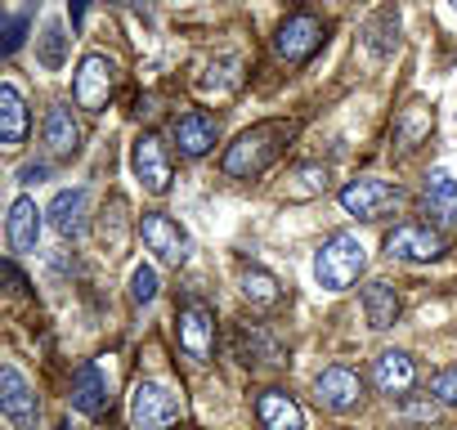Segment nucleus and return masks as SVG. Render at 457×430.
Instances as JSON below:
<instances>
[{"label": "nucleus", "mask_w": 457, "mask_h": 430, "mask_svg": "<svg viewBox=\"0 0 457 430\" xmlns=\"http://www.w3.org/2000/svg\"><path fill=\"white\" fill-rule=\"evenodd\" d=\"M296 135H301V121H292V117L256 121V126H247L234 144L224 148L220 170H224L228 179H261V175H265V170L292 148Z\"/></svg>", "instance_id": "1"}, {"label": "nucleus", "mask_w": 457, "mask_h": 430, "mask_svg": "<svg viewBox=\"0 0 457 430\" xmlns=\"http://www.w3.org/2000/svg\"><path fill=\"white\" fill-rule=\"evenodd\" d=\"M363 265H368L363 243H359L354 234H332V238L319 247V256H314V278H319L323 292H345V287L359 283Z\"/></svg>", "instance_id": "2"}, {"label": "nucleus", "mask_w": 457, "mask_h": 430, "mask_svg": "<svg viewBox=\"0 0 457 430\" xmlns=\"http://www.w3.org/2000/svg\"><path fill=\"white\" fill-rule=\"evenodd\" d=\"M184 421V399L162 381H139L130 390V430H175Z\"/></svg>", "instance_id": "3"}, {"label": "nucleus", "mask_w": 457, "mask_h": 430, "mask_svg": "<svg viewBox=\"0 0 457 430\" xmlns=\"http://www.w3.org/2000/svg\"><path fill=\"white\" fill-rule=\"evenodd\" d=\"M323 45H328V23H323L319 14H287V19L274 28V54H278L287 68L310 63Z\"/></svg>", "instance_id": "4"}, {"label": "nucleus", "mask_w": 457, "mask_h": 430, "mask_svg": "<svg viewBox=\"0 0 457 430\" xmlns=\"http://www.w3.org/2000/svg\"><path fill=\"white\" fill-rule=\"evenodd\" d=\"M341 206H345L350 215H359V220H381V215H390V211L403 206V188L390 184V179L363 175V179H350V184L341 188Z\"/></svg>", "instance_id": "5"}, {"label": "nucleus", "mask_w": 457, "mask_h": 430, "mask_svg": "<svg viewBox=\"0 0 457 430\" xmlns=\"http://www.w3.org/2000/svg\"><path fill=\"white\" fill-rule=\"evenodd\" d=\"M175 336H179V350L193 363H211V354H215V310L206 301H184L179 314H175Z\"/></svg>", "instance_id": "6"}, {"label": "nucleus", "mask_w": 457, "mask_h": 430, "mask_svg": "<svg viewBox=\"0 0 457 430\" xmlns=\"http://www.w3.org/2000/svg\"><path fill=\"white\" fill-rule=\"evenodd\" d=\"M112 90H117V63H112L108 54H86L81 68H77V77H72V99H77V108L104 112L108 99H112Z\"/></svg>", "instance_id": "7"}, {"label": "nucleus", "mask_w": 457, "mask_h": 430, "mask_svg": "<svg viewBox=\"0 0 457 430\" xmlns=\"http://www.w3.org/2000/svg\"><path fill=\"white\" fill-rule=\"evenodd\" d=\"M139 238H144V247H148L162 265H170V269H179V265L188 260V234L170 220L166 211H144V215H139Z\"/></svg>", "instance_id": "8"}, {"label": "nucleus", "mask_w": 457, "mask_h": 430, "mask_svg": "<svg viewBox=\"0 0 457 430\" xmlns=\"http://www.w3.org/2000/svg\"><path fill=\"white\" fill-rule=\"evenodd\" d=\"M234 359L247 363V368H283L287 363V345L265 323H238L234 327Z\"/></svg>", "instance_id": "9"}, {"label": "nucleus", "mask_w": 457, "mask_h": 430, "mask_svg": "<svg viewBox=\"0 0 457 430\" xmlns=\"http://www.w3.org/2000/svg\"><path fill=\"white\" fill-rule=\"evenodd\" d=\"M386 256L390 260H439L444 256V234L439 229H430V225H417V220H408V225H395L390 234H386Z\"/></svg>", "instance_id": "10"}, {"label": "nucleus", "mask_w": 457, "mask_h": 430, "mask_svg": "<svg viewBox=\"0 0 457 430\" xmlns=\"http://www.w3.org/2000/svg\"><path fill=\"white\" fill-rule=\"evenodd\" d=\"M0 408H5V417H10L14 430H37L41 403H37V390L28 385V376L14 363L0 368Z\"/></svg>", "instance_id": "11"}, {"label": "nucleus", "mask_w": 457, "mask_h": 430, "mask_svg": "<svg viewBox=\"0 0 457 430\" xmlns=\"http://www.w3.org/2000/svg\"><path fill=\"white\" fill-rule=\"evenodd\" d=\"M130 166H135V175H139V184H144L148 193H166V188H170L175 166H170L166 144H162L153 130H144V135L135 139V148H130Z\"/></svg>", "instance_id": "12"}, {"label": "nucleus", "mask_w": 457, "mask_h": 430, "mask_svg": "<svg viewBox=\"0 0 457 430\" xmlns=\"http://www.w3.org/2000/svg\"><path fill=\"white\" fill-rule=\"evenodd\" d=\"M314 399H319V408H328V412H350V408H359V399H363V381H359V372L354 368H323L319 372V381H314Z\"/></svg>", "instance_id": "13"}, {"label": "nucleus", "mask_w": 457, "mask_h": 430, "mask_svg": "<svg viewBox=\"0 0 457 430\" xmlns=\"http://www.w3.org/2000/svg\"><path fill=\"white\" fill-rule=\"evenodd\" d=\"M430 130H435V108L426 99L403 103L399 117H395V157H412L430 139Z\"/></svg>", "instance_id": "14"}, {"label": "nucleus", "mask_w": 457, "mask_h": 430, "mask_svg": "<svg viewBox=\"0 0 457 430\" xmlns=\"http://www.w3.org/2000/svg\"><path fill=\"white\" fill-rule=\"evenodd\" d=\"M170 139H175V148L184 157H202L220 139V117H211V112H184V117H175Z\"/></svg>", "instance_id": "15"}, {"label": "nucleus", "mask_w": 457, "mask_h": 430, "mask_svg": "<svg viewBox=\"0 0 457 430\" xmlns=\"http://www.w3.org/2000/svg\"><path fill=\"white\" fill-rule=\"evenodd\" d=\"M372 385L381 390V394H408L412 390V381H417V368H412V359L403 354V350H381L377 359H372Z\"/></svg>", "instance_id": "16"}, {"label": "nucleus", "mask_w": 457, "mask_h": 430, "mask_svg": "<svg viewBox=\"0 0 457 430\" xmlns=\"http://www.w3.org/2000/svg\"><path fill=\"white\" fill-rule=\"evenodd\" d=\"M256 417H261L265 430H305L301 403H296L287 390H278V385H270V390L256 394Z\"/></svg>", "instance_id": "17"}, {"label": "nucleus", "mask_w": 457, "mask_h": 430, "mask_svg": "<svg viewBox=\"0 0 457 430\" xmlns=\"http://www.w3.org/2000/svg\"><path fill=\"white\" fill-rule=\"evenodd\" d=\"M46 148H50V157H59V161H72V157L81 153V126H77L72 108L54 103V108L46 112Z\"/></svg>", "instance_id": "18"}, {"label": "nucleus", "mask_w": 457, "mask_h": 430, "mask_svg": "<svg viewBox=\"0 0 457 430\" xmlns=\"http://www.w3.org/2000/svg\"><path fill=\"white\" fill-rule=\"evenodd\" d=\"M86 206H90V193H86V188H63V193L50 202V225H54V234L81 238V234H86Z\"/></svg>", "instance_id": "19"}, {"label": "nucleus", "mask_w": 457, "mask_h": 430, "mask_svg": "<svg viewBox=\"0 0 457 430\" xmlns=\"http://www.w3.org/2000/svg\"><path fill=\"white\" fill-rule=\"evenodd\" d=\"M37 238H41V211L32 197H19L5 220V243L10 252H37Z\"/></svg>", "instance_id": "20"}, {"label": "nucleus", "mask_w": 457, "mask_h": 430, "mask_svg": "<svg viewBox=\"0 0 457 430\" xmlns=\"http://www.w3.org/2000/svg\"><path fill=\"white\" fill-rule=\"evenodd\" d=\"M28 126H32L28 103H23V95L5 81V86H0V144H5V148H23Z\"/></svg>", "instance_id": "21"}, {"label": "nucleus", "mask_w": 457, "mask_h": 430, "mask_svg": "<svg viewBox=\"0 0 457 430\" xmlns=\"http://www.w3.org/2000/svg\"><path fill=\"white\" fill-rule=\"evenodd\" d=\"M72 408L86 412V417H95V421L108 412V385H104V376H99L95 363H81L77 368V376H72Z\"/></svg>", "instance_id": "22"}, {"label": "nucleus", "mask_w": 457, "mask_h": 430, "mask_svg": "<svg viewBox=\"0 0 457 430\" xmlns=\"http://www.w3.org/2000/svg\"><path fill=\"white\" fill-rule=\"evenodd\" d=\"M238 292H243V301H247L252 310H278V305H283L278 278H274L270 269H261V265H247V269L238 274Z\"/></svg>", "instance_id": "23"}, {"label": "nucleus", "mask_w": 457, "mask_h": 430, "mask_svg": "<svg viewBox=\"0 0 457 430\" xmlns=\"http://www.w3.org/2000/svg\"><path fill=\"white\" fill-rule=\"evenodd\" d=\"M363 310H368V327H372V332H386V327L399 323V310H403V305H399V292L377 278V283L363 287Z\"/></svg>", "instance_id": "24"}, {"label": "nucleus", "mask_w": 457, "mask_h": 430, "mask_svg": "<svg viewBox=\"0 0 457 430\" xmlns=\"http://www.w3.org/2000/svg\"><path fill=\"white\" fill-rule=\"evenodd\" d=\"M421 206L439 220H457V179L448 170H430L421 184Z\"/></svg>", "instance_id": "25"}, {"label": "nucleus", "mask_w": 457, "mask_h": 430, "mask_svg": "<svg viewBox=\"0 0 457 430\" xmlns=\"http://www.w3.org/2000/svg\"><path fill=\"white\" fill-rule=\"evenodd\" d=\"M363 37H368V50L372 54H395V45H399V10L395 5H381L368 23H363Z\"/></svg>", "instance_id": "26"}, {"label": "nucleus", "mask_w": 457, "mask_h": 430, "mask_svg": "<svg viewBox=\"0 0 457 430\" xmlns=\"http://www.w3.org/2000/svg\"><path fill=\"white\" fill-rule=\"evenodd\" d=\"M292 184H287V197L292 202H305V197H319V193H328V166L323 161H305V166H296L292 175H287Z\"/></svg>", "instance_id": "27"}, {"label": "nucleus", "mask_w": 457, "mask_h": 430, "mask_svg": "<svg viewBox=\"0 0 457 430\" xmlns=\"http://www.w3.org/2000/svg\"><path fill=\"white\" fill-rule=\"evenodd\" d=\"M99 238H104V247H108L112 256H121V247H126V197H112V202L104 206Z\"/></svg>", "instance_id": "28"}, {"label": "nucleus", "mask_w": 457, "mask_h": 430, "mask_svg": "<svg viewBox=\"0 0 457 430\" xmlns=\"http://www.w3.org/2000/svg\"><path fill=\"white\" fill-rule=\"evenodd\" d=\"M63 54H68L63 23H50V28H46V37H41V63H46L50 72H59V68H63Z\"/></svg>", "instance_id": "29"}, {"label": "nucleus", "mask_w": 457, "mask_h": 430, "mask_svg": "<svg viewBox=\"0 0 457 430\" xmlns=\"http://www.w3.org/2000/svg\"><path fill=\"white\" fill-rule=\"evenodd\" d=\"M130 301H135V305H153V301H157V274H153L148 265H139V269L130 274Z\"/></svg>", "instance_id": "30"}, {"label": "nucleus", "mask_w": 457, "mask_h": 430, "mask_svg": "<svg viewBox=\"0 0 457 430\" xmlns=\"http://www.w3.org/2000/svg\"><path fill=\"white\" fill-rule=\"evenodd\" d=\"M430 394H435L439 403L457 408V368H444V372H435V376H430Z\"/></svg>", "instance_id": "31"}, {"label": "nucleus", "mask_w": 457, "mask_h": 430, "mask_svg": "<svg viewBox=\"0 0 457 430\" xmlns=\"http://www.w3.org/2000/svg\"><path fill=\"white\" fill-rule=\"evenodd\" d=\"M439 417V399H417V403H399V421H421L430 426Z\"/></svg>", "instance_id": "32"}, {"label": "nucleus", "mask_w": 457, "mask_h": 430, "mask_svg": "<svg viewBox=\"0 0 457 430\" xmlns=\"http://www.w3.org/2000/svg\"><path fill=\"white\" fill-rule=\"evenodd\" d=\"M23 28H28V23L14 14V19H10V28H5V54H14V50L23 45Z\"/></svg>", "instance_id": "33"}, {"label": "nucleus", "mask_w": 457, "mask_h": 430, "mask_svg": "<svg viewBox=\"0 0 457 430\" xmlns=\"http://www.w3.org/2000/svg\"><path fill=\"white\" fill-rule=\"evenodd\" d=\"M5 278H10V287H14V292H28V278L19 274V265H14V260H5Z\"/></svg>", "instance_id": "34"}, {"label": "nucleus", "mask_w": 457, "mask_h": 430, "mask_svg": "<svg viewBox=\"0 0 457 430\" xmlns=\"http://www.w3.org/2000/svg\"><path fill=\"white\" fill-rule=\"evenodd\" d=\"M46 175H50V166H23V170H19V179H23V184H32V179H46Z\"/></svg>", "instance_id": "35"}, {"label": "nucleus", "mask_w": 457, "mask_h": 430, "mask_svg": "<svg viewBox=\"0 0 457 430\" xmlns=\"http://www.w3.org/2000/svg\"><path fill=\"white\" fill-rule=\"evenodd\" d=\"M86 10H90V0H72V28L86 23Z\"/></svg>", "instance_id": "36"}, {"label": "nucleus", "mask_w": 457, "mask_h": 430, "mask_svg": "<svg viewBox=\"0 0 457 430\" xmlns=\"http://www.w3.org/2000/svg\"><path fill=\"white\" fill-rule=\"evenodd\" d=\"M448 5H453V10H457V0H448Z\"/></svg>", "instance_id": "37"}, {"label": "nucleus", "mask_w": 457, "mask_h": 430, "mask_svg": "<svg viewBox=\"0 0 457 430\" xmlns=\"http://www.w3.org/2000/svg\"><path fill=\"white\" fill-rule=\"evenodd\" d=\"M59 430H72V426H59Z\"/></svg>", "instance_id": "38"}, {"label": "nucleus", "mask_w": 457, "mask_h": 430, "mask_svg": "<svg viewBox=\"0 0 457 430\" xmlns=\"http://www.w3.org/2000/svg\"><path fill=\"white\" fill-rule=\"evenodd\" d=\"M292 5H296V0H292Z\"/></svg>", "instance_id": "39"}]
</instances>
